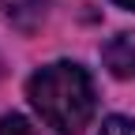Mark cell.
<instances>
[{
  "instance_id": "cell-6",
  "label": "cell",
  "mask_w": 135,
  "mask_h": 135,
  "mask_svg": "<svg viewBox=\"0 0 135 135\" xmlns=\"http://www.w3.org/2000/svg\"><path fill=\"white\" fill-rule=\"evenodd\" d=\"M113 4H120V8H128V11H135V0H113Z\"/></svg>"
},
{
  "instance_id": "cell-4",
  "label": "cell",
  "mask_w": 135,
  "mask_h": 135,
  "mask_svg": "<svg viewBox=\"0 0 135 135\" xmlns=\"http://www.w3.org/2000/svg\"><path fill=\"white\" fill-rule=\"evenodd\" d=\"M0 135H34L30 120L19 113H8V116H0Z\"/></svg>"
},
{
  "instance_id": "cell-2",
  "label": "cell",
  "mask_w": 135,
  "mask_h": 135,
  "mask_svg": "<svg viewBox=\"0 0 135 135\" xmlns=\"http://www.w3.org/2000/svg\"><path fill=\"white\" fill-rule=\"evenodd\" d=\"M45 11H49V0H0V15L15 26V30H38L41 19H45Z\"/></svg>"
},
{
  "instance_id": "cell-3",
  "label": "cell",
  "mask_w": 135,
  "mask_h": 135,
  "mask_svg": "<svg viewBox=\"0 0 135 135\" xmlns=\"http://www.w3.org/2000/svg\"><path fill=\"white\" fill-rule=\"evenodd\" d=\"M101 56H105V68L116 79L135 75V34H116V38L101 49Z\"/></svg>"
},
{
  "instance_id": "cell-1",
  "label": "cell",
  "mask_w": 135,
  "mask_h": 135,
  "mask_svg": "<svg viewBox=\"0 0 135 135\" xmlns=\"http://www.w3.org/2000/svg\"><path fill=\"white\" fill-rule=\"evenodd\" d=\"M26 98L34 113L60 135H79L94 116V83L86 75V68H79L71 60L38 68L26 83Z\"/></svg>"
},
{
  "instance_id": "cell-7",
  "label": "cell",
  "mask_w": 135,
  "mask_h": 135,
  "mask_svg": "<svg viewBox=\"0 0 135 135\" xmlns=\"http://www.w3.org/2000/svg\"><path fill=\"white\" fill-rule=\"evenodd\" d=\"M0 75H4V60H0Z\"/></svg>"
},
{
  "instance_id": "cell-5",
  "label": "cell",
  "mask_w": 135,
  "mask_h": 135,
  "mask_svg": "<svg viewBox=\"0 0 135 135\" xmlns=\"http://www.w3.org/2000/svg\"><path fill=\"white\" fill-rule=\"evenodd\" d=\"M98 135H135V120L131 116H105Z\"/></svg>"
}]
</instances>
